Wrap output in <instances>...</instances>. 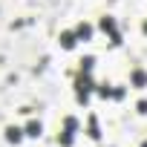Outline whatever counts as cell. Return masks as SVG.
Here are the masks:
<instances>
[{
	"mask_svg": "<svg viewBox=\"0 0 147 147\" xmlns=\"http://www.w3.org/2000/svg\"><path fill=\"white\" fill-rule=\"evenodd\" d=\"M75 130H78V121L72 118V115H66L63 118V133L58 136L61 147H72V141H75Z\"/></svg>",
	"mask_w": 147,
	"mask_h": 147,
	"instance_id": "obj_2",
	"label": "cell"
},
{
	"mask_svg": "<svg viewBox=\"0 0 147 147\" xmlns=\"http://www.w3.org/2000/svg\"><path fill=\"white\" fill-rule=\"evenodd\" d=\"M92 90H95V81L90 78V72H81V75L75 78V95H78V101L87 104V98H90Z\"/></svg>",
	"mask_w": 147,
	"mask_h": 147,
	"instance_id": "obj_1",
	"label": "cell"
},
{
	"mask_svg": "<svg viewBox=\"0 0 147 147\" xmlns=\"http://www.w3.org/2000/svg\"><path fill=\"white\" fill-rule=\"evenodd\" d=\"M130 81H133V87H147V72H141V69H136L133 75H130Z\"/></svg>",
	"mask_w": 147,
	"mask_h": 147,
	"instance_id": "obj_7",
	"label": "cell"
},
{
	"mask_svg": "<svg viewBox=\"0 0 147 147\" xmlns=\"http://www.w3.org/2000/svg\"><path fill=\"white\" fill-rule=\"evenodd\" d=\"M101 133H98V124H95V118H90V138H98Z\"/></svg>",
	"mask_w": 147,
	"mask_h": 147,
	"instance_id": "obj_10",
	"label": "cell"
},
{
	"mask_svg": "<svg viewBox=\"0 0 147 147\" xmlns=\"http://www.w3.org/2000/svg\"><path fill=\"white\" fill-rule=\"evenodd\" d=\"M101 29L110 35V43H113V46H118V43H121V35H118V29H115V18L104 15V18H101Z\"/></svg>",
	"mask_w": 147,
	"mask_h": 147,
	"instance_id": "obj_3",
	"label": "cell"
},
{
	"mask_svg": "<svg viewBox=\"0 0 147 147\" xmlns=\"http://www.w3.org/2000/svg\"><path fill=\"white\" fill-rule=\"evenodd\" d=\"M23 136H26V130H20V127H6V141L18 144V141H20Z\"/></svg>",
	"mask_w": 147,
	"mask_h": 147,
	"instance_id": "obj_5",
	"label": "cell"
},
{
	"mask_svg": "<svg viewBox=\"0 0 147 147\" xmlns=\"http://www.w3.org/2000/svg\"><path fill=\"white\" fill-rule=\"evenodd\" d=\"M141 29H144V35H147V20H144V26H141Z\"/></svg>",
	"mask_w": 147,
	"mask_h": 147,
	"instance_id": "obj_12",
	"label": "cell"
},
{
	"mask_svg": "<svg viewBox=\"0 0 147 147\" xmlns=\"http://www.w3.org/2000/svg\"><path fill=\"white\" fill-rule=\"evenodd\" d=\"M40 130H43V127H40V121H29V124H26V136H32V138H38V136H40Z\"/></svg>",
	"mask_w": 147,
	"mask_h": 147,
	"instance_id": "obj_8",
	"label": "cell"
},
{
	"mask_svg": "<svg viewBox=\"0 0 147 147\" xmlns=\"http://www.w3.org/2000/svg\"><path fill=\"white\" fill-rule=\"evenodd\" d=\"M141 147H147V141H144V144H141Z\"/></svg>",
	"mask_w": 147,
	"mask_h": 147,
	"instance_id": "obj_13",
	"label": "cell"
},
{
	"mask_svg": "<svg viewBox=\"0 0 147 147\" xmlns=\"http://www.w3.org/2000/svg\"><path fill=\"white\" fill-rule=\"evenodd\" d=\"M75 43H78V35L75 32H61V46L63 49H75Z\"/></svg>",
	"mask_w": 147,
	"mask_h": 147,
	"instance_id": "obj_4",
	"label": "cell"
},
{
	"mask_svg": "<svg viewBox=\"0 0 147 147\" xmlns=\"http://www.w3.org/2000/svg\"><path fill=\"white\" fill-rule=\"evenodd\" d=\"M92 66H95V58H84L81 61V72H90Z\"/></svg>",
	"mask_w": 147,
	"mask_h": 147,
	"instance_id": "obj_9",
	"label": "cell"
},
{
	"mask_svg": "<svg viewBox=\"0 0 147 147\" xmlns=\"http://www.w3.org/2000/svg\"><path fill=\"white\" fill-rule=\"evenodd\" d=\"M98 95H101V98H110V95H113V90H110L107 84H101V87H98Z\"/></svg>",
	"mask_w": 147,
	"mask_h": 147,
	"instance_id": "obj_11",
	"label": "cell"
},
{
	"mask_svg": "<svg viewBox=\"0 0 147 147\" xmlns=\"http://www.w3.org/2000/svg\"><path fill=\"white\" fill-rule=\"evenodd\" d=\"M75 35H78V40H90V38H92V26H90V23H78Z\"/></svg>",
	"mask_w": 147,
	"mask_h": 147,
	"instance_id": "obj_6",
	"label": "cell"
}]
</instances>
